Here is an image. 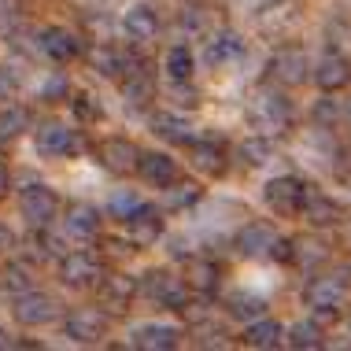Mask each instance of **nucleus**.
<instances>
[{
  "label": "nucleus",
  "instance_id": "nucleus-14",
  "mask_svg": "<svg viewBox=\"0 0 351 351\" xmlns=\"http://www.w3.org/2000/svg\"><path fill=\"white\" fill-rule=\"evenodd\" d=\"M274 241H278V233H274L267 222H248V226H241V233L233 237L237 252H241L244 259H263V255H270Z\"/></svg>",
  "mask_w": 351,
  "mask_h": 351
},
{
  "label": "nucleus",
  "instance_id": "nucleus-15",
  "mask_svg": "<svg viewBox=\"0 0 351 351\" xmlns=\"http://www.w3.org/2000/svg\"><path fill=\"white\" fill-rule=\"evenodd\" d=\"M100 163L108 170H115V174H134L137 163H141V152H137V145H130V141L111 137L100 145Z\"/></svg>",
  "mask_w": 351,
  "mask_h": 351
},
{
  "label": "nucleus",
  "instance_id": "nucleus-10",
  "mask_svg": "<svg viewBox=\"0 0 351 351\" xmlns=\"http://www.w3.org/2000/svg\"><path fill=\"white\" fill-rule=\"evenodd\" d=\"M15 318L19 326H49V322L60 318V303L52 296H45V292H23V296H15Z\"/></svg>",
  "mask_w": 351,
  "mask_h": 351
},
{
  "label": "nucleus",
  "instance_id": "nucleus-18",
  "mask_svg": "<svg viewBox=\"0 0 351 351\" xmlns=\"http://www.w3.org/2000/svg\"><path fill=\"white\" fill-rule=\"evenodd\" d=\"M122 30H126L130 41H152L159 34V12L152 4H134L122 15Z\"/></svg>",
  "mask_w": 351,
  "mask_h": 351
},
{
  "label": "nucleus",
  "instance_id": "nucleus-12",
  "mask_svg": "<svg viewBox=\"0 0 351 351\" xmlns=\"http://www.w3.org/2000/svg\"><path fill=\"white\" fill-rule=\"evenodd\" d=\"M137 292H141L137 278H126V274H104L100 278V303L111 315H122V311L134 303Z\"/></svg>",
  "mask_w": 351,
  "mask_h": 351
},
{
  "label": "nucleus",
  "instance_id": "nucleus-27",
  "mask_svg": "<svg viewBox=\"0 0 351 351\" xmlns=\"http://www.w3.org/2000/svg\"><path fill=\"white\" fill-rule=\"evenodd\" d=\"M185 285H193L196 292H211L215 285H218V267H215L211 259H189Z\"/></svg>",
  "mask_w": 351,
  "mask_h": 351
},
{
  "label": "nucleus",
  "instance_id": "nucleus-5",
  "mask_svg": "<svg viewBox=\"0 0 351 351\" xmlns=\"http://www.w3.org/2000/svg\"><path fill=\"white\" fill-rule=\"evenodd\" d=\"M104 278V263L93 252H71L60 259V281L71 285V289H89V285H100Z\"/></svg>",
  "mask_w": 351,
  "mask_h": 351
},
{
  "label": "nucleus",
  "instance_id": "nucleus-8",
  "mask_svg": "<svg viewBox=\"0 0 351 351\" xmlns=\"http://www.w3.org/2000/svg\"><path fill=\"white\" fill-rule=\"evenodd\" d=\"M63 329H67V337L74 344H100L104 337H108V315L97 307H82V311H71L67 322H63Z\"/></svg>",
  "mask_w": 351,
  "mask_h": 351
},
{
  "label": "nucleus",
  "instance_id": "nucleus-24",
  "mask_svg": "<svg viewBox=\"0 0 351 351\" xmlns=\"http://www.w3.org/2000/svg\"><path fill=\"white\" fill-rule=\"evenodd\" d=\"M241 340L248 348H278L285 340V329H281V322H274V318H259V322H252V326H244Z\"/></svg>",
  "mask_w": 351,
  "mask_h": 351
},
{
  "label": "nucleus",
  "instance_id": "nucleus-46",
  "mask_svg": "<svg viewBox=\"0 0 351 351\" xmlns=\"http://www.w3.org/2000/svg\"><path fill=\"white\" fill-rule=\"evenodd\" d=\"M255 4H278V0H255Z\"/></svg>",
  "mask_w": 351,
  "mask_h": 351
},
{
  "label": "nucleus",
  "instance_id": "nucleus-39",
  "mask_svg": "<svg viewBox=\"0 0 351 351\" xmlns=\"http://www.w3.org/2000/svg\"><path fill=\"white\" fill-rule=\"evenodd\" d=\"M74 111H78V115H82V119H97V115H100V108H97V100H93V97H85V93H82V97H78V100H74Z\"/></svg>",
  "mask_w": 351,
  "mask_h": 351
},
{
  "label": "nucleus",
  "instance_id": "nucleus-32",
  "mask_svg": "<svg viewBox=\"0 0 351 351\" xmlns=\"http://www.w3.org/2000/svg\"><path fill=\"white\" fill-rule=\"evenodd\" d=\"M30 126V111L26 108H4L0 111V141H15Z\"/></svg>",
  "mask_w": 351,
  "mask_h": 351
},
{
  "label": "nucleus",
  "instance_id": "nucleus-30",
  "mask_svg": "<svg viewBox=\"0 0 351 351\" xmlns=\"http://www.w3.org/2000/svg\"><path fill=\"white\" fill-rule=\"evenodd\" d=\"M348 115V108H344V100H337L333 93H326L318 104H315V111H311V119L318 122V126H337L340 119Z\"/></svg>",
  "mask_w": 351,
  "mask_h": 351
},
{
  "label": "nucleus",
  "instance_id": "nucleus-43",
  "mask_svg": "<svg viewBox=\"0 0 351 351\" xmlns=\"http://www.w3.org/2000/svg\"><path fill=\"white\" fill-rule=\"evenodd\" d=\"M4 193H8V167H4V159H0V200H4Z\"/></svg>",
  "mask_w": 351,
  "mask_h": 351
},
{
  "label": "nucleus",
  "instance_id": "nucleus-44",
  "mask_svg": "<svg viewBox=\"0 0 351 351\" xmlns=\"http://www.w3.org/2000/svg\"><path fill=\"white\" fill-rule=\"evenodd\" d=\"M0 248H12V233H8L4 226H0Z\"/></svg>",
  "mask_w": 351,
  "mask_h": 351
},
{
  "label": "nucleus",
  "instance_id": "nucleus-7",
  "mask_svg": "<svg viewBox=\"0 0 351 351\" xmlns=\"http://www.w3.org/2000/svg\"><path fill=\"white\" fill-rule=\"evenodd\" d=\"M348 274L351 270H340V274H322V278H311L307 289H303V300L307 307H340L348 296Z\"/></svg>",
  "mask_w": 351,
  "mask_h": 351
},
{
  "label": "nucleus",
  "instance_id": "nucleus-6",
  "mask_svg": "<svg viewBox=\"0 0 351 351\" xmlns=\"http://www.w3.org/2000/svg\"><path fill=\"white\" fill-rule=\"evenodd\" d=\"M37 152L49 159H67L74 152H82V137H78V130L63 126V122H45L37 130Z\"/></svg>",
  "mask_w": 351,
  "mask_h": 351
},
{
  "label": "nucleus",
  "instance_id": "nucleus-2",
  "mask_svg": "<svg viewBox=\"0 0 351 351\" xmlns=\"http://www.w3.org/2000/svg\"><path fill=\"white\" fill-rule=\"evenodd\" d=\"M263 200H267L270 211H278V215H300L303 204H307V185L292 174L270 178V182L263 185Z\"/></svg>",
  "mask_w": 351,
  "mask_h": 351
},
{
  "label": "nucleus",
  "instance_id": "nucleus-22",
  "mask_svg": "<svg viewBox=\"0 0 351 351\" xmlns=\"http://www.w3.org/2000/svg\"><path fill=\"white\" fill-rule=\"evenodd\" d=\"M303 215L311 218L315 226H333L344 218V207L337 200H329L326 193H315V189H307V204H303Z\"/></svg>",
  "mask_w": 351,
  "mask_h": 351
},
{
  "label": "nucleus",
  "instance_id": "nucleus-40",
  "mask_svg": "<svg viewBox=\"0 0 351 351\" xmlns=\"http://www.w3.org/2000/svg\"><path fill=\"white\" fill-rule=\"evenodd\" d=\"M12 93H15V74L0 67V100H4V97H12Z\"/></svg>",
  "mask_w": 351,
  "mask_h": 351
},
{
  "label": "nucleus",
  "instance_id": "nucleus-17",
  "mask_svg": "<svg viewBox=\"0 0 351 351\" xmlns=\"http://www.w3.org/2000/svg\"><path fill=\"white\" fill-rule=\"evenodd\" d=\"M182 344V329L174 326H163V322H148V326H137L134 329V348H145V351H170Z\"/></svg>",
  "mask_w": 351,
  "mask_h": 351
},
{
  "label": "nucleus",
  "instance_id": "nucleus-25",
  "mask_svg": "<svg viewBox=\"0 0 351 351\" xmlns=\"http://www.w3.org/2000/svg\"><path fill=\"white\" fill-rule=\"evenodd\" d=\"M189 156H193V163L207 170V174H222L226 170V148L218 145V141H193L189 145Z\"/></svg>",
  "mask_w": 351,
  "mask_h": 351
},
{
  "label": "nucleus",
  "instance_id": "nucleus-19",
  "mask_svg": "<svg viewBox=\"0 0 351 351\" xmlns=\"http://www.w3.org/2000/svg\"><path fill=\"white\" fill-rule=\"evenodd\" d=\"M126 230H130V237H134V244H152V241L163 237V218H159L156 207L141 204L137 211L126 218Z\"/></svg>",
  "mask_w": 351,
  "mask_h": 351
},
{
  "label": "nucleus",
  "instance_id": "nucleus-36",
  "mask_svg": "<svg viewBox=\"0 0 351 351\" xmlns=\"http://www.w3.org/2000/svg\"><path fill=\"white\" fill-rule=\"evenodd\" d=\"M4 289H8V292H19V296H23V292H30V289H34V281H30V274H26L23 267H8V270H4Z\"/></svg>",
  "mask_w": 351,
  "mask_h": 351
},
{
  "label": "nucleus",
  "instance_id": "nucleus-13",
  "mask_svg": "<svg viewBox=\"0 0 351 351\" xmlns=\"http://www.w3.org/2000/svg\"><path fill=\"white\" fill-rule=\"evenodd\" d=\"M137 174L145 178L148 185H156V189H170L178 182V163L167 156V152H141Z\"/></svg>",
  "mask_w": 351,
  "mask_h": 351
},
{
  "label": "nucleus",
  "instance_id": "nucleus-20",
  "mask_svg": "<svg viewBox=\"0 0 351 351\" xmlns=\"http://www.w3.org/2000/svg\"><path fill=\"white\" fill-rule=\"evenodd\" d=\"M148 126H152V134L170 141V145H193V141H196L193 126H189L182 115H174V111H156V115L148 119Z\"/></svg>",
  "mask_w": 351,
  "mask_h": 351
},
{
  "label": "nucleus",
  "instance_id": "nucleus-34",
  "mask_svg": "<svg viewBox=\"0 0 351 351\" xmlns=\"http://www.w3.org/2000/svg\"><path fill=\"white\" fill-rule=\"evenodd\" d=\"M141 207V196L137 193H130V189H122V193H115L108 200V211H111V218H119V222H126L130 215H134Z\"/></svg>",
  "mask_w": 351,
  "mask_h": 351
},
{
  "label": "nucleus",
  "instance_id": "nucleus-3",
  "mask_svg": "<svg viewBox=\"0 0 351 351\" xmlns=\"http://www.w3.org/2000/svg\"><path fill=\"white\" fill-rule=\"evenodd\" d=\"M19 211H23V218L34 226V230H45V226L56 218V211H60V200H56V193L49 185L34 182V185H26L23 193H19Z\"/></svg>",
  "mask_w": 351,
  "mask_h": 351
},
{
  "label": "nucleus",
  "instance_id": "nucleus-42",
  "mask_svg": "<svg viewBox=\"0 0 351 351\" xmlns=\"http://www.w3.org/2000/svg\"><path fill=\"white\" fill-rule=\"evenodd\" d=\"M259 307H263L259 300H237V307H233V311H237V315H255Z\"/></svg>",
  "mask_w": 351,
  "mask_h": 351
},
{
  "label": "nucleus",
  "instance_id": "nucleus-21",
  "mask_svg": "<svg viewBox=\"0 0 351 351\" xmlns=\"http://www.w3.org/2000/svg\"><path fill=\"white\" fill-rule=\"evenodd\" d=\"M41 52L49 56V60H56V63H67V60H74V56L82 52V45H78V37H74L71 30L49 26V30L41 34Z\"/></svg>",
  "mask_w": 351,
  "mask_h": 351
},
{
  "label": "nucleus",
  "instance_id": "nucleus-23",
  "mask_svg": "<svg viewBox=\"0 0 351 351\" xmlns=\"http://www.w3.org/2000/svg\"><path fill=\"white\" fill-rule=\"evenodd\" d=\"M63 226H67V233L78 237V241H93V237L100 233V211L89 207V204H78V207L67 211V222Z\"/></svg>",
  "mask_w": 351,
  "mask_h": 351
},
{
  "label": "nucleus",
  "instance_id": "nucleus-9",
  "mask_svg": "<svg viewBox=\"0 0 351 351\" xmlns=\"http://www.w3.org/2000/svg\"><path fill=\"white\" fill-rule=\"evenodd\" d=\"M244 52H248V45H244V37L237 30H218L207 37L204 45V63L207 67H230V63H241Z\"/></svg>",
  "mask_w": 351,
  "mask_h": 351
},
{
  "label": "nucleus",
  "instance_id": "nucleus-41",
  "mask_svg": "<svg viewBox=\"0 0 351 351\" xmlns=\"http://www.w3.org/2000/svg\"><path fill=\"white\" fill-rule=\"evenodd\" d=\"M63 93H67V82H63V78H52L49 85H45V97H49V100L63 97Z\"/></svg>",
  "mask_w": 351,
  "mask_h": 351
},
{
  "label": "nucleus",
  "instance_id": "nucleus-4",
  "mask_svg": "<svg viewBox=\"0 0 351 351\" xmlns=\"http://www.w3.org/2000/svg\"><path fill=\"white\" fill-rule=\"evenodd\" d=\"M137 285H141L145 296H152L156 303H163V307H170V311H185V303H189L185 278H170V274H163V270H152Z\"/></svg>",
  "mask_w": 351,
  "mask_h": 351
},
{
  "label": "nucleus",
  "instance_id": "nucleus-1",
  "mask_svg": "<svg viewBox=\"0 0 351 351\" xmlns=\"http://www.w3.org/2000/svg\"><path fill=\"white\" fill-rule=\"evenodd\" d=\"M244 111H248V126L259 130L263 137H285L292 130V104L278 89L259 85L248 97V108Z\"/></svg>",
  "mask_w": 351,
  "mask_h": 351
},
{
  "label": "nucleus",
  "instance_id": "nucleus-37",
  "mask_svg": "<svg viewBox=\"0 0 351 351\" xmlns=\"http://www.w3.org/2000/svg\"><path fill=\"white\" fill-rule=\"evenodd\" d=\"M178 23L185 26V34H204V15L196 12V8H185V12H182V19H178Z\"/></svg>",
  "mask_w": 351,
  "mask_h": 351
},
{
  "label": "nucleus",
  "instance_id": "nucleus-26",
  "mask_svg": "<svg viewBox=\"0 0 351 351\" xmlns=\"http://www.w3.org/2000/svg\"><path fill=\"white\" fill-rule=\"evenodd\" d=\"M193 67H196V56H193V49H189V45H174V49L167 52V60H163L167 78L178 82V85H189V78H193Z\"/></svg>",
  "mask_w": 351,
  "mask_h": 351
},
{
  "label": "nucleus",
  "instance_id": "nucleus-16",
  "mask_svg": "<svg viewBox=\"0 0 351 351\" xmlns=\"http://www.w3.org/2000/svg\"><path fill=\"white\" fill-rule=\"evenodd\" d=\"M315 82H318L322 93L344 89V85L351 82V63H348L340 52H326V56L318 60V67H315Z\"/></svg>",
  "mask_w": 351,
  "mask_h": 351
},
{
  "label": "nucleus",
  "instance_id": "nucleus-38",
  "mask_svg": "<svg viewBox=\"0 0 351 351\" xmlns=\"http://www.w3.org/2000/svg\"><path fill=\"white\" fill-rule=\"evenodd\" d=\"M19 19V12H15V0H0V34H8L12 30V23Z\"/></svg>",
  "mask_w": 351,
  "mask_h": 351
},
{
  "label": "nucleus",
  "instance_id": "nucleus-28",
  "mask_svg": "<svg viewBox=\"0 0 351 351\" xmlns=\"http://www.w3.org/2000/svg\"><path fill=\"white\" fill-rule=\"evenodd\" d=\"M122 93H126V100L134 104V108L148 104V100H152V93H156V85H152V74H148L145 67L134 71L130 78H122Z\"/></svg>",
  "mask_w": 351,
  "mask_h": 351
},
{
  "label": "nucleus",
  "instance_id": "nucleus-11",
  "mask_svg": "<svg viewBox=\"0 0 351 351\" xmlns=\"http://www.w3.org/2000/svg\"><path fill=\"white\" fill-rule=\"evenodd\" d=\"M270 78L281 82V85H303L307 82V56H303V49H296V45H285V49H278L270 56Z\"/></svg>",
  "mask_w": 351,
  "mask_h": 351
},
{
  "label": "nucleus",
  "instance_id": "nucleus-31",
  "mask_svg": "<svg viewBox=\"0 0 351 351\" xmlns=\"http://www.w3.org/2000/svg\"><path fill=\"white\" fill-rule=\"evenodd\" d=\"M289 340L292 348H303V351H311V348H322V326L318 322H296V326L289 329Z\"/></svg>",
  "mask_w": 351,
  "mask_h": 351
},
{
  "label": "nucleus",
  "instance_id": "nucleus-29",
  "mask_svg": "<svg viewBox=\"0 0 351 351\" xmlns=\"http://www.w3.org/2000/svg\"><path fill=\"white\" fill-rule=\"evenodd\" d=\"M237 156H241V163L244 167H263L267 159H274V145H270V137H248V141H241V148H237Z\"/></svg>",
  "mask_w": 351,
  "mask_h": 351
},
{
  "label": "nucleus",
  "instance_id": "nucleus-35",
  "mask_svg": "<svg viewBox=\"0 0 351 351\" xmlns=\"http://www.w3.org/2000/svg\"><path fill=\"white\" fill-rule=\"evenodd\" d=\"M322 259H329L326 244H318V241H296V263H300V267H315V263H322Z\"/></svg>",
  "mask_w": 351,
  "mask_h": 351
},
{
  "label": "nucleus",
  "instance_id": "nucleus-33",
  "mask_svg": "<svg viewBox=\"0 0 351 351\" xmlns=\"http://www.w3.org/2000/svg\"><path fill=\"white\" fill-rule=\"evenodd\" d=\"M204 196V189L196 185V182H182V185H170L167 189V207H174V211H185V207H193L196 200Z\"/></svg>",
  "mask_w": 351,
  "mask_h": 351
},
{
  "label": "nucleus",
  "instance_id": "nucleus-45",
  "mask_svg": "<svg viewBox=\"0 0 351 351\" xmlns=\"http://www.w3.org/2000/svg\"><path fill=\"white\" fill-rule=\"evenodd\" d=\"M8 344H12V340H8V333L0 329V348H8Z\"/></svg>",
  "mask_w": 351,
  "mask_h": 351
},
{
  "label": "nucleus",
  "instance_id": "nucleus-47",
  "mask_svg": "<svg viewBox=\"0 0 351 351\" xmlns=\"http://www.w3.org/2000/svg\"><path fill=\"white\" fill-rule=\"evenodd\" d=\"M348 111H351V108H348Z\"/></svg>",
  "mask_w": 351,
  "mask_h": 351
}]
</instances>
